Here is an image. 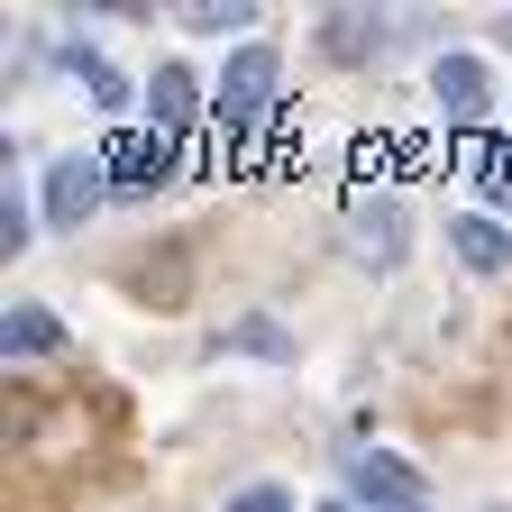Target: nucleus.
I'll return each instance as SVG.
<instances>
[{
    "mask_svg": "<svg viewBox=\"0 0 512 512\" xmlns=\"http://www.w3.org/2000/svg\"><path fill=\"white\" fill-rule=\"evenodd\" d=\"M229 512H293V494H284V485H247Z\"/></svg>",
    "mask_w": 512,
    "mask_h": 512,
    "instance_id": "15",
    "label": "nucleus"
},
{
    "mask_svg": "<svg viewBox=\"0 0 512 512\" xmlns=\"http://www.w3.org/2000/svg\"><path fill=\"white\" fill-rule=\"evenodd\" d=\"M320 46H330V55H348V64H366V55H384V46H394V28H384L375 10H339L330 28H320Z\"/></svg>",
    "mask_w": 512,
    "mask_h": 512,
    "instance_id": "7",
    "label": "nucleus"
},
{
    "mask_svg": "<svg viewBox=\"0 0 512 512\" xmlns=\"http://www.w3.org/2000/svg\"><path fill=\"white\" fill-rule=\"evenodd\" d=\"M348 485L366 503H384V512H421V476L403 458H384V448H348Z\"/></svg>",
    "mask_w": 512,
    "mask_h": 512,
    "instance_id": "6",
    "label": "nucleus"
},
{
    "mask_svg": "<svg viewBox=\"0 0 512 512\" xmlns=\"http://www.w3.org/2000/svg\"><path fill=\"white\" fill-rule=\"evenodd\" d=\"M476 183L494 192V202H512V138H503V147H485V165H476Z\"/></svg>",
    "mask_w": 512,
    "mask_h": 512,
    "instance_id": "14",
    "label": "nucleus"
},
{
    "mask_svg": "<svg viewBox=\"0 0 512 512\" xmlns=\"http://www.w3.org/2000/svg\"><path fill=\"white\" fill-rule=\"evenodd\" d=\"M0 247H10V256L28 247V211H19V192H10V202H0Z\"/></svg>",
    "mask_w": 512,
    "mask_h": 512,
    "instance_id": "16",
    "label": "nucleus"
},
{
    "mask_svg": "<svg viewBox=\"0 0 512 512\" xmlns=\"http://www.w3.org/2000/svg\"><path fill=\"white\" fill-rule=\"evenodd\" d=\"M430 92H439L448 128H485V110H494V83H485L476 55H439V64H430Z\"/></svg>",
    "mask_w": 512,
    "mask_h": 512,
    "instance_id": "5",
    "label": "nucleus"
},
{
    "mask_svg": "<svg viewBox=\"0 0 512 512\" xmlns=\"http://www.w3.org/2000/svg\"><path fill=\"white\" fill-rule=\"evenodd\" d=\"M101 156H110V192H156L174 174V138L165 128H128V138H110Z\"/></svg>",
    "mask_w": 512,
    "mask_h": 512,
    "instance_id": "4",
    "label": "nucleus"
},
{
    "mask_svg": "<svg viewBox=\"0 0 512 512\" xmlns=\"http://www.w3.org/2000/svg\"><path fill=\"white\" fill-rule=\"evenodd\" d=\"M256 10H238V0H192V10H183V28H202V37H238Z\"/></svg>",
    "mask_w": 512,
    "mask_h": 512,
    "instance_id": "12",
    "label": "nucleus"
},
{
    "mask_svg": "<svg viewBox=\"0 0 512 512\" xmlns=\"http://www.w3.org/2000/svg\"><path fill=\"white\" fill-rule=\"evenodd\" d=\"M55 64H64V74H74L101 110H119V101H128V83L110 74V55H92V46H74V37H64V46H55Z\"/></svg>",
    "mask_w": 512,
    "mask_h": 512,
    "instance_id": "9",
    "label": "nucleus"
},
{
    "mask_svg": "<svg viewBox=\"0 0 512 512\" xmlns=\"http://www.w3.org/2000/svg\"><path fill=\"white\" fill-rule=\"evenodd\" d=\"M229 348H256V357H275V366H293V339L275 330V320H238V330H229Z\"/></svg>",
    "mask_w": 512,
    "mask_h": 512,
    "instance_id": "13",
    "label": "nucleus"
},
{
    "mask_svg": "<svg viewBox=\"0 0 512 512\" xmlns=\"http://www.w3.org/2000/svg\"><path fill=\"white\" fill-rule=\"evenodd\" d=\"M101 192H110L101 156H55V174H46V229H83L101 211Z\"/></svg>",
    "mask_w": 512,
    "mask_h": 512,
    "instance_id": "2",
    "label": "nucleus"
},
{
    "mask_svg": "<svg viewBox=\"0 0 512 512\" xmlns=\"http://www.w3.org/2000/svg\"><path fill=\"white\" fill-rule=\"evenodd\" d=\"M458 256H467L476 275H503V266H512V238H503V220H485V211H476V220H458Z\"/></svg>",
    "mask_w": 512,
    "mask_h": 512,
    "instance_id": "10",
    "label": "nucleus"
},
{
    "mask_svg": "<svg viewBox=\"0 0 512 512\" xmlns=\"http://www.w3.org/2000/svg\"><path fill=\"white\" fill-rule=\"evenodd\" d=\"M266 110H275V55L247 46V55H229V74H220V138H247Z\"/></svg>",
    "mask_w": 512,
    "mask_h": 512,
    "instance_id": "1",
    "label": "nucleus"
},
{
    "mask_svg": "<svg viewBox=\"0 0 512 512\" xmlns=\"http://www.w3.org/2000/svg\"><path fill=\"white\" fill-rule=\"evenodd\" d=\"M494 37H503V46H512V19H503V28H494Z\"/></svg>",
    "mask_w": 512,
    "mask_h": 512,
    "instance_id": "18",
    "label": "nucleus"
},
{
    "mask_svg": "<svg viewBox=\"0 0 512 512\" xmlns=\"http://www.w3.org/2000/svg\"><path fill=\"white\" fill-rule=\"evenodd\" d=\"M348 256L403 266V202H394V192H357V202H348Z\"/></svg>",
    "mask_w": 512,
    "mask_h": 512,
    "instance_id": "3",
    "label": "nucleus"
},
{
    "mask_svg": "<svg viewBox=\"0 0 512 512\" xmlns=\"http://www.w3.org/2000/svg\"><path fill=\"white\" fill-rule=\"evenodd\" d=\"M0 348H10V357H64V330H55L37 302H10V320H0Z\"/></svg>",
    "mask_w": 512,
    "mask_h": 512,
    "instance_id": "8",
    "label": "nucleus"
},
{
    "mask_svg": "<svg viewBox=\"0 0 512 512\" xmlns=\"http://www.w3.org/2000/svg\"><path fill=\"white\" fill-rule=\"evenodd\" d=\"M147 110H156V128H165V138H174V128L192 119V74H183V64H156V83H147Z\"/></svg>",
    "mask_w": 512,
    "mask_h": 512,
    "instance_id": "11",
    "label": "nucleus"
},
{
    "mask_svg": "<svg viewBox=\"0 0 512 512\" xmlns=\"http://www.w3.org/2000/svg\"><path fill=\"white\" fill-rule=\"evenodd\" d=\"M320 512H357V503H320Z\"/></svg>",
    "mask_w": 512,
    "mask_h": 512,
    "instance_id": "17",
    "label": "nucleus"
}]
</instances>
